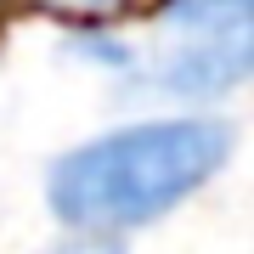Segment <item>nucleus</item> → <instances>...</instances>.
Instances as JSON below:
<instances>
[{
  "instance_id": "f257e3e1",
  "label": "nucleus",
  "mask_w": 254,
  "mask_h": 254,
  "mask_svg": "<svg viewBox=\"0 0 254 254\" xmlns=\"http://www.w3.org/2000/svg\"><path fill=\"white\" fill-rule=\"evenodd\" d=\"M237 147V125L215 113L141 119L68 147L46 170V203L68 232H136L187 203Z\"/></svg>"
},
{
  "instance_id": "f03ea898",
  "label": "nucleus",
  "mask_w": 254,
  "mask_h": 254,
  "mask_svg": "<svg viewBox=\"0 0 254 254\" xmlns=\"http://www.w3.org/2000/svg\"><path fill=\"white\" fill-rule=\"evenodd\" d=\"M254 79V23L209 40H175L153 63L136 68V91L170 96V102H209Z\"/></svg>"
},
{
  "instance_id": "7ed1b4c3",
  "label": "nucleus",
  "mask_w": 254,
  "mask_h": 254,
  "mask_svg": "<svg viewBox=\"0 0 254 254\" xmlns=\"http://www.w3.org/2000/svg\"><path fill=\"white\" fill-rule=\"evenodd\" d=\"M158 23L175 40H209V34H232V28L254 23V0H164Z\"/></svg>"
},
{
  "instance_id": "20e7f679",
  "label": "nucleus",
  "mask_w": 254,
  "mask_h": 254,
  "mask_svg": "<svg viewBox=\"0 0 254 254\" xmlns=\"http://www.w3.org/2000/svg\"><path fill=\"white\" fill-rule=\"evenodd\" d=\"M51 254H125V243H119V232H73Z\"/></svg>"
},
{
  "instance_id": "39448f33",
  "label": "nucleus",
  "mask_w": 254,
  "mask_h": 254,
  "mask_svg": "<svg viewBox=\"0 0 254 254\" xmlns=\"http://www.w3.org/2000/svg\"><path fill=\"white\" fill-rule=\"evenodd\" d=\"M46 6L68 11V17H85V23H96V17H113V11H125L130 0H46Z\"/></svg>"
}]
</instances>
